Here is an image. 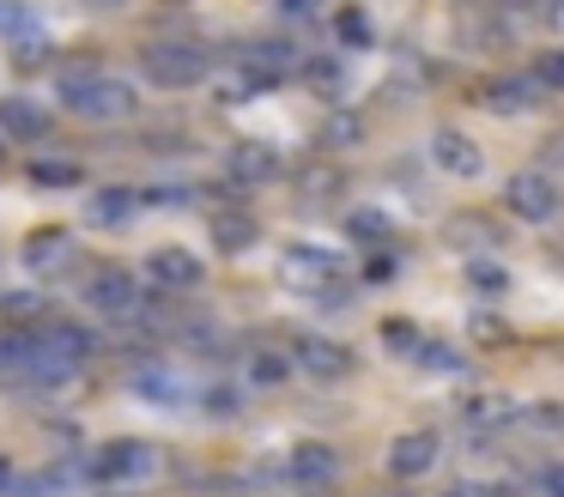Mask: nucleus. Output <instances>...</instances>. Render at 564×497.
I'll return each instance as SVG.
<instances>
[{
	"mask_svg": "<svg viewBox=\"0 0 564 497\" xmlns=\"http://www.w3.org/2000/svg\"><path fill=\"white\" fill-rule=\"evenodd\" d=\"M316 7H322V0H280L285 19H316Z\"/></svg>",
	"mask_w": 564,
	"mask_h": 497,
	"instance_id": "36",
	"label": "nucleus"
},
{
	"mask_svg": "<svg viewBox=\"0 0 564 497\" xmlns=\"http://www.w3.org/2000/svg\"><path fill=\"white\" fill-rule=\"evenodd\" d=\"M334 43H340V48H370V43H377V31H370V19L358 7H340V12H334Z\"/></svg>",
	"mask_w": 564,
	"mask_h": 497,
	"instance_id": "22",
	"label": "nucleus"
},
{
	"mask_svg": "<svg viewBox=\"0 0 564 497\" xmlns=\"http://www.w3.org/2000/svg\"><path fill=\"white\" fill-rule=\"evenodd\" d=\"M546 491H552V497H564V467H558V473H546Z\"/></svg>",
	"mask_w": 564,
	"mask_h": 497,
	"instance_id": "40",
	"label": "nucleus"
},
{
	"mask_svg": "<svg viewBox=\"0 0 564 497\" xmlns=\"http://www.w3.org/2000/svg\"><path fill=\"white\" fill-rule=\"evenodd\" d=\"M443 497H486V491H443Z\"/></svg>",
	"mask_w": 564,
	"mask_h": 497,
	"instance_id": "42",
	"label": "nucleus"
},
{
	"mask_svg": "<svg viewBox=\"0 0 564 497\" xmlns=\"http://www.w3.org/2000/svg\"><path fill=\"white\" fill-rule=\"evenodd\" d=\"M346 230H352L358 242H389V237H394L389 213H377V206H358V213L346 218Z\"/></svg>",
	"mask_w": 564,
	"mask_h": 497,
	"instance_id": "28",
	"label": "nucleus"
},
{
	"mask_svg": "<svg viewBox=\"0 0 564 497\" xmlns=\"http://www.w3.org/2000/svg\"><path fill=\"white\" fill-rule=\"evenodd\" d=\"M74 261H79V242L67 237L62 225L31 230V242H25V267H31V273H67Z\"/></svg>",
	"mask_w": 564,
	"mask_h": 497,
	"instance_id": "11",
	"label": "nucleus"
},
{
	"mask_svg": "<svg viewBox=\"0 0 564 497\" xmlns=\"http://www.w3.org/2000/svg\"><path fill=\"white\" fill-rule=\"evenodd\" d=\"M7 48H13V67L31 73V67H43V61H50V31H43V24H31V31L13 36Z\"/></svg>",
	"mask_w": 564,
	"mask_h": 497,
	"instance_id": "25",
	"label": "nucleus"
},
{
	"mask_svg": "<svg viewBox=\"0 0 564 497\" xmlns=\"http://www.w3.org/2000/svg\"><path fill=\"white\" fill-rule=\"evenodd\" d=\"M134 395H140V400H164V407H176V400H183V382H176L171 370H140V376H134Z\"/></svg>",
	"mask_w": 564,
	"mask_h": 497,
	"instance_id": "27",
	"label": "nucleus"
},
{
	"mask_svg": "<svg viewBox=\"0 0 564 497\" xmlns=\"http://www.w3.org/2000/svg\"><path fill=\"white\" fill-rule=\"evenodd\" d=\"M365 279H370V285H382V279H394V255H370Z\"/></svg>",
	"mask_w": 564,
	"mask_h": 497,
	"instance_id": "35",
	"label": "nucleus"
},
{
	"mask_svg": "<svg viewBox=\"0 0 564 497\" xmlns=\"http://www.w3.org/2000/svg\"><path fill=\"white\" fill-rule=\"evenodd\" d=\"M86 303L98 315H110V322H128V315H140V285L134 273H122V267H98L86 285Z\"/></svg>",
	"mask_w": 564,
	"mask_h": 497,
	"instance_id": "6",
	"label": "nucleus"
},
{
	"mask_svg": "<svg viewBox=\"0 0 564 497\" xmlns=\"http://www.w3.org/2000/svg\"><path fill=\"white\" fill-rule=\"evenodd\" d=\"M419 339H425V334H419L406 315H389V322H382V346H389V352H419Z\"/></svg>",
	"mask_w": 564,
	"mask_h": 497,
	"instance_id": "32",
	"label": "nucleus"
},
{
	"mask_svg": "<svg viewBox=\"0 0 564 497\" xmlns=\"http://www.w3.org/2000/svg\"><path fill=\"white\" fill-rule=\"evenodd\" d=\"M297 73H304V85H316L322 97H340V61H334V55H310V61H297Z\"/></svg>",
	"mask_w": 564,
	"mask_h": 497,
	"instance_id": "26",
	"label": "nucleus"
},
{
	"mask_svg": "<svg viewBox=\"0 0 564 497\" xmlns=\"http://www.w3.org/2000/svg\"><path fill=\"white\" fill-rule=\"evenodd\" d=\"M86 473H91V485H140V479H152V473H159V449L122 436V443L98 449Z\"/></svg>",
	"mask_w": 564,
	"mask_h": 497,
	"instance_id": "3",
	"label": "nucleus"
},
{
	"mask_svg": "<svg viewBox=\"0 0 564 497\" xmlns=\"http://www.w3.org/2000/svg\"><path fill=\"white\" fill-rule=\"evenodd\" d=\"M50 133V109L31 97H7L0 104V140H43Z\"/></svg>",
	"mask_w": 564,
	"mask_h": 497,
	"instance_id": "17",
	"label": "nucleus"
},
{
	"mask_svg": "<svg viewBox=\"0 0 564 497\" xmlns=\"http://www.w3.org/2000/svg\"><path fill=\"white\" fill-rule=\"evenodd\" d=\"M431 164L455 182H474L479 170H486V152H479V140H467L462 128H437L431 133Z\"/></svg>",
	"mask_w": 564,
	"mask_h": 497,
	"instance_id": "7",
	"label": "nucleus"
},
{
	"mask_svg": "<svg viewBox=\"0 0 564 497\" xmlns=\"http://www.w3.org/2000/svg\"><path fill=\"white\" fill-rule=\"evenodd\" d=\"M256 237H261V230H256V218H249V213H237V206L213 213V242H219L225 255H243Z\"/></svg>",
	"mask_w": 564,
	"mask_h": 497,
	"instance_id": "19",
	"label": "nucleus"
},
{
	"mask_svg": "<svg viewBox=\"0 0 564 497\" xmlns=\"http://www.w3.org/2000/svg\"><path fill=\"white\" fill-rule=\"evenodd\" d=\"M0 152H7V145H0Z\"/></svg>",
	"mask_w": 564,
	"mask_h": 497,
	"instance_id": "43",
	"label": "nucleus"
},
{
	"mask_svg": "<svg viewBox=\"0 0 564 497\" xmlns=\"http://www.w3.org/2000/svg\"><path fill=\"white\" fill-rule=\"evenodd\" d=\"M7 491H13V461L0 455V497H7Z\"/></svg>",
	"mask_w": 564,
	"mask_h": 497,
	"instance_id": "39",
	"label": "nucleus"
},
{
	"mask_svg": "<svg viewBox=\"0 0 564 497\" xmlns=\"http://www.w3.org/2000/svg\"><path fill=\"white\" fill-rule=\"evenodd\" d=\"M62 104L74 109V116H86V121H128L140 109V97H134L128 79H116V73L104 67V73H91L86 85H67Z\"/></svg>",
	"mask_w": 564,
	"mask_h": 497,
	"instance_id": "1",
	"label": "nucleus"
},
{
	"mask_svg": "<svg viewBox=\"0 0 564 497\" xmlns=\"http://www.w3.org/2000/svg\"><path fill=\"white\" fill-rule=\"evenodd\" d=\"M37 339L50 352H62V358H74V364H86L91 358V346H98V339L86 334V327H74V322H50V327H37Z\"/></svg>",
	"mask_w": 564,
	"mask_h": 497,
	"instance_id": "20",
	"label": "nucleus"
},
{
	"mask_svg": "<svg viewBox=\"0 0 564 497\" xmlns=\"http://www.w3.org/2000/svg\"><path fill=\"white\" fill-rule=\"evenodd\" d=\"M352 352L340 346V339H322V334H304L292 346V370H304L310 382H340V376H352Z\"/></svg>",
	"mask_w": 564,
	"mask_h": 497,
	"instance_id": "5",
	"label": "nucleus"
},
{
	"mask_svg": "<svg viewBox=\"0 0 564 497\" xmlns=\"http://www.w3.org/2000/svg\"><path fill=\"white\" fill-rule=\"evenodd\" d=\"M479 104H486L491 116H528V109L540 104V85H534V73H503V79H491L486 91H479Z\"/></svg>",
	"mask_w": 564,
	"mask_h": 497,
	"instance_id": "13",
	"label": "nucleus"
},
{
	"mask_svg": "<svg viewBox=\"0 0 564 497\" xmlns=\"http://www.w3.org/2000/svg\"><path fill=\"white\" fill-rule=\"evenodd\" d=\"M334 273H340V261H334L328 249H310V242H297V249L280 255V279L292 291H322V285H334Z\"/></svg>",
	"mask_w": 564,
	"mask_h": 497,
	"instance_id": "8",
	"label": "nucleus"
},
{
	"mask_svg": "<svg viewBox=\"0 0 564 497\" xmlns=\"http://www.w3.org/2000/svg\"><path fill=\"white\" fill-rule=\"evenodd\" d=\"M31 24H37V12L25 7V0H0V36L13 43V36H25Z\"/></svg>",
	"mask_w": 564,
	"mask_h": 497,
	"instance_id": "31",
	"label": "nucleus"
},
{
	"mask_svg": "<svg viewBox=\"0 0 564 497\" xmlns=\"http://www.w3.org/2000/svg\"><path fill=\"white\" fill-rule=\"evenodd\" d=\"M237 61H243V67H256V73H268V79H280L285 67H297V48L280 43V36H261V43L237 48Z\"/></svg>",
	"mask_w": 564,
	"mask_h": 497,
	"instance_id": "18",
	"label": "nucleus"
},
{
	"mask_svg": "<svg viewBox=\"0 0 564 497\" xmlns=\"http://www.w3.org/2000/svg\"><path fill=\"white\" fill-rule=\"evenodd\" d=\"M546 152H552V158H558V164H564V133H552V145H546Z\"/></svg>",
	"mask_w": 564,
	"mask_h": 497,
	"instance_id": "41",
	"label": "nucleus"
},
{
	"mask_svg": "<svg viewBox=\"0 0 564 497\" xmlns=\"http://www.w3.org/2000/svg\"><path fill=\"white\" fill-rule=\"evenodd\" d=\"M419 364H425V370H443V376H455L462 370V352L455 346H443V339H419V352H413Z\"/></svg>",
	"mask_w": 564,
	"mask_h": 497,
	"instance_id": "29",
	"label": "nucleus"
},
{
	"mask_svg": "<svg viewBox=\"0 0 564 497\" xmlns=\"http://www.w3.org/2000/svg\"><path fill=\"white\" fill-rule=\"evenodd\" d=\"M140 73H147V85H159V91H188V85L207 79V48H195V43H147L140 48Z\"/></svg>",
	"mask_w": 564,
	"mask_h": 497,
	"instance_id": "2",
	"label": "nucleus"
},
{
	"mask_svg": "<svg viewBox=\"0 0 564 497\" xmlns=\"http://www.w3.org/2000/svg\"><path fill=\"white\" fill-rule=\"evenodd\" d=\"M25 176L37 182V188H79V164H74V158H37Z\"/></svg>",
	"mask_w": 564,
	"mask_h": 497,
	"instance_id": "24",
	"label": "nucleus"
},
{
	"mask_svg": "<svg viewBox=\"0 0 564 497\" xmlns=\"http://www.w3.org/2000/svg\"><path fill=\"white\" fill-rule=\"evenodd\" d=\"M437 455H443L437 431H401L389 443V473L394 479H425V473L437 467Z\"/></svg>",
	"mask_w": 564,
	"mask_h": 497,
	"instance_id": "10",
	"label": "nucleus"
},
{
	"mask_svg": "<svg viewBox=\"0 0 564 497\" xmlns=\"http://www.w3.org/2000/svg\"><path fill=\"white\" fill-rule=\"evenodd\" d=\"M365 140V121L352 116V109H334L328 121H322V145H328V152H346V145H358Z\"/></svg>",
	"mask_w": 564,
	"mask_h": 497,
	"instance_id": "23",
	"label": "nucleus"
},
{
	"mask_svg": "<svg viewBox=\"0 0 564 497\" xmlns=\"http://www.w3.org/2000/svg\"><path fill=\"white\" fill-rule=\"evenodd\" d=\"M134 213H140V188H122V182H110V188H98L86 201V225H98V230L128 225Z\"/></svg>",
	"mask_w": 564,
	"mask_h": 497,
	"instance_id": "16",
	"label": "nucleus"
},
{
	"mask_svg": "<svg viewBox=\"0 0 564 497\" xmlns=\"http://www.w3.org/2000/svg\"><path fill=\"white\" fill-rule=\"evenodd\" d=\"M243 376H249V388H280L285 376H292V358H285V352H273V346H256L243 358Z\"/></svg>",
	"mask_w": 564,
	"mask_h": 497,
	"instance_id": "21",
	"label": "nucleus"
},
{
	"mask_svg": "<svg viewBox=\"0 0 564 497\" xmlns=\"http://www.w3.org/2000/svg\"><path fill=\"white\" fill-rule=\"evenodd\" d=\"M467 285H474L479 298H498V291L510 285V273H503L498 261H467Z\"/></svg>",
	"mask_w": 564,
	"mask_h": 497,
	"instance_id": "30",
	"label": "nucleus"
},
{
	"mask_svg": "<svg viewBox=\"0 0 564 497\" xmlns=\"http://www.w3.org/2000/svg\"><path fill=\"white\" fill-rule=\"evenodd\" d=\"M7 310H13V315H37V310H43V298H31V291H19V298H7Z\"/></svg>",
	"mask_w": 564,
	"mask_h": 497,
	"instance_id": "37",
	"label": "nucleus"
},
{
	"mask_svg": "<svg viewBox=\"0 0 564 497\" xmlns=\"http://www.w3.org/2000/svg\"><path fill=\"white\" fill-rule=\"evenodd\" d=\"M200 273H207V267H200V255H188V249H152L147 255V279L159 291H195Z\"/></svg>",
	"mask_w": 564,
	"mask_h": 497,
	"instance_id": "12",
	"label": "nucleus"
},
{
	"mask_svg": "<svg viewBox=\"0 0 564 497\" xmlns=\"http://www.w3.org/2000/svg\"><path fill=\"white\" fill-rule=\"evenodd\" d=\"M474 334L486 339V346H498V339H510V327H503L498 315H474Z\"/></svg>",
	"mask_w": 564,
	"mask_h": 497,
	"instance_id": "34",
	"label": "nucleus"
},
{
	"mask_svg": "<svg viewBox=\"0 0 564 497\" xmlns=\"http://www.w3.org/2000/svg\"><path fill=\"white\" fill-rule=\"evenodd\" d=\"M522 412H528L522 400H516V395H498V388H486V395H467V400H462L467 431H503V424H516Z\"/></svg>",
	"mask_w": 564,
	"mask_h": 497,
	"instance_id": "14",
	"label": "nucleus"
},
{
	"mask_svg": "<svg viewBox=\"0 0 564 497\" xmlns=\"http://www.w3.org/2000/svg\"><path fill=\"white\" fill-rule=\"evenodd\" d=\"M503 206H510L522 225H546V218L558 213V188H552L540 170H516V176L503 182Z\"/></svg>",
	"mask_w": 564,
	"mask_h": 497,
	"instance_id": "4",
	"label": "nucleus"
},
{
	"mask_svg": "<svg viewBox=\"0 0 564 497\" xmlns=\"http://www.w3.org/2000/svg\"><path fill=\"white\" fill-rule=\"evenodd\" d=\"M528 73H534L540 91H564V48H546V55H540Z\"/></svg>",
	"mask_w": 564,
	"mask_h": 497,
	"instance_id": "33",
	"label": "nucleus"
},
{
	"mask_svg": "<svg viewBox=\"0 0 564 497\" xmlns=\"http://www.w3.org/2000/svg\"><path fill=\"white\" fill-rule=\"evenodd\" d=\"M546 19H552V31L564 36V0H546Z\"/></svg>",
	"mask_w": 564,
	"mask_h": 497,
	"instance_id": "38",
	"label": "nucleus"
},
{
	"mask_svg": "<svg viewBox=\"0 0 564 497\" xmlns=\"http://www.w3.org/2000/svg\"><path fill=\"white\" fill-rule=\"evenodd\" d=\"M285 479L304 485V491H328V485L340 479V455H334L328 443H297L292 455H285Z\"/></svg>",
	"mask_w": 564,
	"mask_h": 497,
	"instance_id": "9",
	"label": "nucleus"
},
{
	"mask_svg": "<svg viewBox=\"0 0 564 497\" xmlns=\"http://www.w3.org/2000/svg\"><path fill=\"white\" fill-rule=\"evenodd\" d=\"M273 176H280V152H273V145H261V140L231 145V182L237 188H261V182H273Z\"/></svg>",
	"mask_w": 564,
	"mask_h": 497,
	"instance_id": "15",
	"label": "nucleus"
}]
</instances>
